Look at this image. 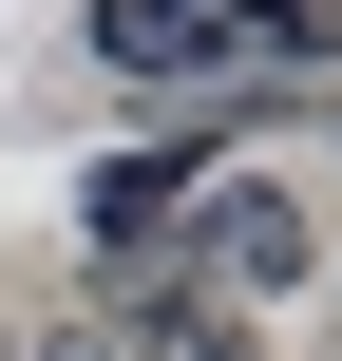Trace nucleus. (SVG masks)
<instances>
[{"label": "nucleus", "instance_id": "f257e3e1", "mask_svg": "<svg viewBox=\"0 0 342 361\" xmlns=\"http://www.w3.org/2000/svg\"><path fill=\"white\" fill-rule=\"evenodd\" d=\"M171 286H305V190H209Z\"/></svg>", "mask_w": 342, "mask_h": 361}, {"label": "nucleus", "instance_id": "f03ea898", "mask_svg": "<svg viewBox=\"0 0 342 361\" xmlns=\"http://www.w3.org/2000/svg\"><path fill=\"white\" fill-rule=\"evenodd\" d=\"M95 57H114V76H152V95H209L248 38H228L209 0H95Z\"/></svg>", "mask_w": 342, "mask_h": 361}, {"label": "nucleus", "instance_id": "7ed1b4c3", "mask_svg": "<svg viewBox=\"0 0 342 361\" xmlns=\"http://www.w3.org/2000/svg\"><path fill=\"white\" fill-rule=\"evenodd\" d=\"M171 209H190V152H114V171L76 190V228H95V247H152Z\"/></svg>", "mask_w": 342, "mask_h": 361}, {"label": "nucleus", "instance_id": "20e7f679", "mask_svg": "<svg viewBox=\"0 0 342 361\" xmlns=\"http://www.w3.org/2000/svg\"><path fill=\"white\" fill-rule=\"evenodd\" d=\"M133 361H267V343H248L209 286H171V267H152V305H133Z\"/></svg>", "mask_w": 342, "mask_h": 361}]
</instances>
